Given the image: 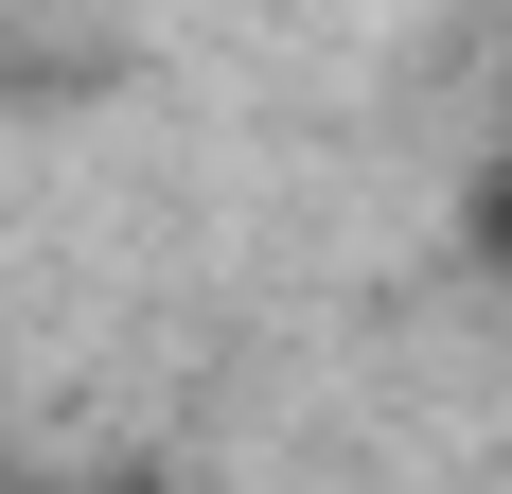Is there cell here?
I'll use <instances>...</instances> for the list:
<instances>
[{
  "mask_svg": "<svg viewBox=\"0 0 512 494\" xmlns=\"http://www.w3.org/2000/svg\"><path fill=\"white\" fill-rule=\"evenodd\" d=\"M477 247H495V265H512V159H495V177H477Z\"/></svg>",
  "mask_w": 512,
  "mask_h": 494,
  "instance_id": "cell-1",
  "label": "cell"
}]
</instances>
